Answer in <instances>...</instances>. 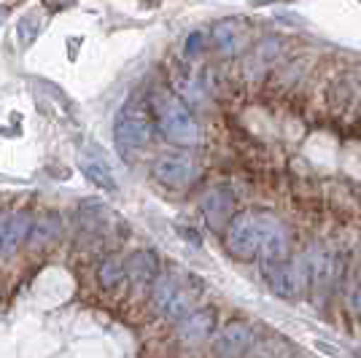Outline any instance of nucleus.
<instances>
[{"label": "nucleus", "mask_w": 361, "mask_h": 358, "mask_svg": "<svg viewBox=\"0 0 361 358\" xmlns=\"http://www.w3.org/2000/svg\"><path fill=\"white\" fill-rule=\"evenodd\" d=\"M262 224H264V213H254V210L235 213L224 229L226 251L235 259H243V261L256 259L259 256V242H262Z\"/></svg>", "instance_id": "7ed1b4c3"}, {"label": "nucleus", "mask_w": 361, "mask_h": 358, "mask_svg": "<svg viewBox=\"0 0 361 358\" xmlns=\"http://www.w3.org/2000/svg\"><path fill=\"white\" fill-rule=\"evenodd\" d=\"M202 49H205V32L195 30L189 38H186V57H189V60H195V57L202 54Z\"/></svg>", "instance_id": "a211bd4d"}, {"label": "nucleus", "mask_w": 361, "mask_h": 358, "mask_svg": "<svg viewBox=\"0 0 361 358\" xmlns=\"http://www.w3.org/2000/svg\"><path fill=\"white\" fill-rule=\"evenodd\" d=\"M254 345V328L245 321H232L226 323L216 340H213V353L216 358H243Z\"/></svg>", "instance_id": "0eeeda50"}, {"label": "nucleus", "mask_w": 361, "mask_h": 358, "mask_svg": "<svg viewBox=\"0 0 361 358\" xmlns=\"http://www.w3.org/2000/svg\"><path fill=\"white\" fill-rule=\"evenodd\" d=\"M57 235H60V218H57L54 213H49V216H44V218L32 221L30 235H27V245H32V248H44V245H49Z\"/></svg>", "instance_id": "4468645a"}, {"label": "nucleus", "mask_w": 361, "mask_h": 358, "mask_svg": "<svg viewBox=\"0 0 361 358\" xmlns=\"http://www.w3.org/2000/svg\"><path fill=\"white\" fill-rule=\"evenodd\" d=\"M216 331V310L202 307V310H192L183 321H178V340L186 347H197Z\"/></svg>", "instance_id": "9d476101"}, {"label": "nucleus", "mask_w": 361, "mask_h": 358, "mask_svg": "<svg viewBox=\"0 0 361 358\" xmlns=\"http://www.w3.org/2000/svg\"><path fill=\"white\" fill-rule=\"evenodd\" d=\"M262 272H264L267 285L283 299L300 297L307 288V261L305 259H300V261H294V259L267 261V264H262Z\"/></svg>", "instance_id": "20e7f679"}, {"label": "nucleus", "mask_w": 361, "mask_h": 358, "mask_svg": "<svg viewBox=\"0 0 361 358\" xmlns=\"http://www.w3.org/2000/svg\"><path fill=\"white\" fill-rule=\"evenodd\" d=\"M151 132H154V113L151 105L135 94L119 108L116 119H114V143L121 159H133L137 151H143L151 143Z\"/></svg>", "instance_id": "f03ea898"}, {"label": "nucleus", "mask_w": 361, "mask_h": 358, "mask_svg": "<svg viewBox=\"0 0 361 358\" xmlns=\"http://www.w3.org/2000/svg\"><path fill=\"white\" fill-rule=\"evenodd\" d=\"M151 113H154V124L157 130L165 135L170 143L192 149L200 143V127H197L192 111L186 108V103L180 100L176 92L157 87L149 94Z\"/></svg>", "instance_id": "f257e3e1"}, {"label": "nucleus", "mask_w": 361, "mask_h": 358, "mask_svg": "<svg viewBox=\"0 0 361 358\" xmlns=\"http://www.w3.org/2000/svg\"><path fill=\"white\" fill-rule=\"evenodd\" d=\"M81 170H84V175H87L92 183H97L100 189H108V192L116 189V180L111 175V170H108L106 164L97 162V159H81Z\"/></svg>", "instance_id": "dca6fc26"}, {"label": "nucleus", "mask_w": 361, "mask_h": 358, "mask_svg": "<svg viewBox=\"0 0 361 358\" xmlns=\"http://www.w3.org/2000/svg\"><path fill=\"white\" fill-rule=\"evenodd\" d=\"M243 35H245V30H243L240 19H224L213 27V44L221 54H232L243 44Z\"/></svg>", "instance_id": "ddd939ff"}, {"label": "nucleus", "mask_w": 361, "mask_h": 358, "mask_svg": "<svg viewBox=\"0 0 361 358\" xmlns=\"http://www.w3.org/2000/svg\"><path fill=\"white\" fill-rule=\"evenodd\" d=\"M151 299H154L157 310L176 323L192 313V299L173 275H157L154 288H151Z\"/></svg>", "instance_id": "39448f33"}, {"label": "nucleus", "mask_w": 361, "mask_h": 358, "mask_svg": "<svg viewBox=\"0 0 361 358\" xmlns=\"http://www.w3.org/2000/svg\"><path fill=\"white\" fill-rule=\"evenodd\" d=\"M353 302H356V310L361 313V283H359V288H356V297H353Z\"/></svg>", "instance_id": "6ab92c4d"}, {"label": "nucleus", "mask_w": 361, "mask_h": 358, "mask_svg": "<svg viewBox=\"0 0 361 358\" xmlns=\"http://www.w3.org/2000/svg\"><path fill=\"white\" fill-rule=\"evenodd\" d=\"M235 213H238V197L229 186H216L202 197V216L211 229H226Z\"/></svg>", "instance_id": "6e6552de"}, {"label": "nucleus", "mask_w": 361, "mask_h": 358, "mask_svg": "<svg viewBox=\"0 0 361 358\" xmlns=\"http://www.w3.org/2000/svg\"><path fill=\"white\" fill-rule=\"evenodd\" d=\"M151 175L167 189H186L197 178V162L186 154H162L151 164Z\"/></svg>", "instance_id": "423d86ee"}, {"label": "nucleus", "mask_w": 361, "mask_h": 358, "mask_svg": "<svg viewBox=\"0 0 361 358\" xmlns=\"http://www.w3.org/2000/svg\"><path fill=\"white\" fill-rule=\"evenodd\" d=\"M127 280V272H124V261H121L119 256H106L103 261H100V267H97V283L103 285V288H116L119 283Z\"/></svg>", "instance_id": "2eb2a0df"}, {"label": "nucleus", "mask_w": 361, "mask_h": 358, "mask_svg": "<svg viewBox=\"0 0 361 358\" xmlns=\"http://www.w3.org/2000/svg\"><path fill=\"white\" fill-rule=\"evenodd\" d=\"M38 30H41V22H35V11H30L19 22V41H22V46H30L35 41V35H38Z\"/></svg>", "instance_id": "f3484780"}, {"label": "nucleus", "mask_w": 361, "mask_h": 358, "mask_svg": "<svg viewBox=\"0 0 361 358\" xmlns=\"http://www.w3.org/2000/svg\"><path fill=\"white\" fill-rule=\"evenodd\" d=\"M353 356H356V358H361V350H353Z\"/></svg>", "instance_id": "5701e85b"}, {"label": "nucleus", "mask_w": 361, "mask_h": 358, "mask_svg": "<svg viewBox=\"0 0 361 358\" xmlns=\"http://www.w3.org/2000/svg\"><path fill=\"white\" fill-rule=\"evenodd\" d=\"M57 3H71V0H57Z\"/></svg>", "instance_id": "b1692460"}, {"label": "nucleus", "mask_w": 361, "mask_h": 358, "mask_svg": "<svg viewBox=\"0 0 361 358\" xmlns=\"http://www.w3.org/2000/svg\"><path fill=\"white\" fill-rule=\"evenodd\" d=\"M6 221H8V216H6V213H0V235H3V226H6Z\"/></svg>", "instance_id": "412c9836"}, {"label": "nucleus", "mask_w": 361, "mask_h": 358, "mask_svg": "<svg viewBox=\"0 0 361 358\" xmlns=\"http://www.w3.org/2000/svg\"><path fill=\"white\" fill-rule=\"evenodd\" d=\"M32 218L27 213H16V216H8V221L3 226V235H0V259H8L14 256L22 242H27V235H30Z\"/></svg>", "instance_id": "9b49d317"}, {"label": "nucleus", "mask_w": 361, "mask_h": 358, "mask_svg": "<svg viewBox=\"0 0 361 358\" xmlns=\"http://www.w3.org/2000/svg\"><path fill=\"white\" fill-rule=\"evenodd\" d=\"M254 6H267V3H275V0H251Z\"/></svg>", "instance_id": "4be33fe9"}, {"label": "nucleus", "mask_w": 361, "mask_h": 358, "mask_svg": "<svg viewBox=\"0 0 361 358\" xmlns=\"http://www.w3.org/2000/svg\"><path fill=\"white\" fill-rule=\"evenodd\" d=\"M124 272L133 283H151L159 275V261L151 251H133L124 259Z\"/></svg>", "instance_id": "f8f14e48"}, {"label": "nucleus", "mask_w": 361, "mask_h": 358, "mask_svg": "<svg viewBox=\"0 0 361 358\" xmlns=\"http://www.w3.org/2000/svg\"><path fill=\"white\" fill-rule=\"evenodd\" d=\"M288 232L286 226L281 224L275 216L264 213V224H262V242H259V256H262V264L267 261H283L288 259Z\"/></svg>", "instance_id": "1a4fd4ad"}, {"label": "nucleus", "mask_w": 361, "mask_h": 358, "mask_svg": "<svg viewBox=\"0 0 361 358\" xmlns=\"http://www.w3.org/2000/svg\"><path fill=\"white\" fill-rule=\"evenodd\" d=\"M6 16H8V8H6V6H0V27H3V22H6Z\"/></svg>", "instance_id": "aec40b11"}]
</instances>
